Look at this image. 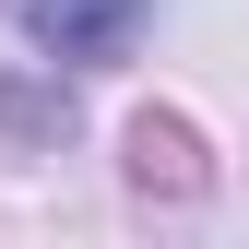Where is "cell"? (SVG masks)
I'll return each mask as SVG.
<instances>
[{
    "mask_svg": "<svg viewBox=\"0 0 249 249\" xmlns=\"http://www.w3.org/2000/svg\"><path fill=\"white\" fill-rule=\"evenodd\" d=\"M24 24H36V48H59V59H119L154 24V0H24Z\"/></svg>",
    "mask_w": 249,
    "mask_h": 249,
    "instance_id": "1",
    "label": "cell"
},
{
    "mask_svg": "<svg viewBox=\"0 0 249 249\" xmlns=\"http://www.w3.org/2000/svg\"><path fill=\"white\" fill-rule=\"evenodd\" d=\"M131 178H142V190H202L190 119H131Z\"/></svg>",
    "mask_w": 249,
    "mask_h": 249,
    "instance_id": "2",
    "label": "cell"
}]
</instances>
